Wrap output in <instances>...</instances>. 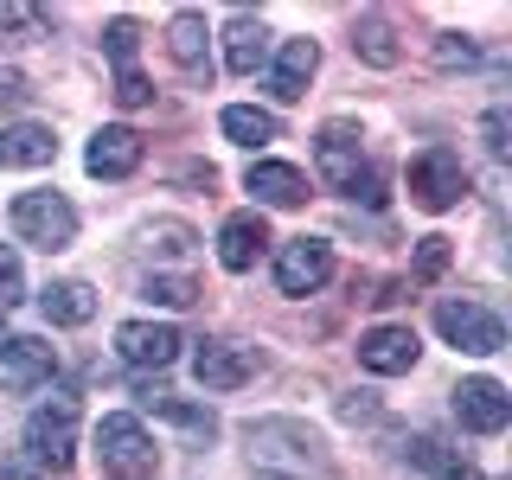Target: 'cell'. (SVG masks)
<instances>
[{
  "instance_id": "obj_1",
  "label": "cell",
  "mask_w": 512,
  "mask_h": 480,
  "mask_svg": "<svg viewBox=\"0 0 512 480\" xmlns=\"http://www.w3.org/2000/svg\"><path fill=\"white\" fill-rule=\"evenodd\" d=\"M244 448H250V468L263 480H320L327 474V442L301 416H263V423H250Z\"/></svg>"
},
{
  "instance_id": "obj_2",
  "label": "cell",
  "mask_w": 512,
  "mask_h": 480,
  "mask_svg": "<svg viewBox=\"0 0 512 480\" xmlns=\"http://www.w3.org/2000/svg\"><path fill=\"white\" fill-rule=\"evenodd\" d=\"M314 160H320V180H327V186H340V192H352V199H365V205L384 199V192H378L384 186L378 167L359 148V128L327 122V128H320V141H314Z\"/></svg>"
},
{
  "instance_id": "obj_3",
  "label": "cell",
  "mask_w": 512,
  "mask_h": 480,
  "mask_svg": "<svg viewBox=\"0 0 512 480\" xmlns=\"http://www.w3.org/2000/svg\"><path fill=\"white\" fill-rule=\"evenodd\" d=\"M96 461H103L109 480H148L154 461H160V448H154V436H148V423H141V416L116 410V416H103V423H96Z\"/></svg>"
},
{
  "instance_id": "obj_4",
  "label": "cell",
  "mask_w": 512,
  "mask_h": 480,
  "mask_svg": "<svg viewBox=\"0 0 512 480\" xmlns=\"http://www.w3.org/2000/svg\"><path fill=\"white\" fill-rule=\"evenodd\" d=\"M7 224H13V237H26V244H39V250H64L77 237V205L64 199V192H20Z\"/></svg>"
},
{
  "instance_id": "obj_5",
  "label": "cell",
  "mask_w": 512,
  "mask_h": 480,
  "mask_svg": "<svg viewBox=\"0 0 512 480\" xmlns=\"http://www.w3.org/2000/svg\"><path fill=\"white\" fill-rule=\"evenodd\" d=\"M26 455L45 461V468H71L77 455V397H52V404H39L26 416Z\"/></svg>"
},
{
  "instance_id": "obj_6",
  "label": "cell",
  "mask_w": 512,
  "mask_h": 480,
  "mask_svg": "<svg viewBox=\"0 0 512 480\" xmlns=\"http://www.w3.org/2000/svg\"><path fill=\"white\" fill-rule=\"evenodd\" d=\"M461 192H468V173H461V154L455 148H423L410 160V199L423 205V212H448V205H461Z\"/></svg>"
},
{
  "instance_id": "obj_7",
  "label": "cell",
  "mask_w": 512,
  "mask_h": 480,
  "mask_svg": "<svg viewBox=\"0 0 512 480\" xmlns=\"http://www.w3.org/2000/svg\"><path fill=\"white\" fill-rule=\"evenodd\" d=\"M436 327H442L448 346L474 352V359H487V352L506 346V320L493 314V308H480V301H442V308H436Z\"/></svg>"
},
{
  "instance_id": "obj_8",
  "label": "cell",
  "mask_w": 512,
  "mask_h": 480,
  "mask_svg": "<svg viewBox=\"0 0 512 480\" xmlns=\"http://www.w3.org/2000/svg\"><path fill=\"white\" fill-rule=\"evenodd\" d=\"M333 276V244L327 237H288L276 256V288L282 295H314Z\"/></svg>"
},
{
  "instance_id": "obj_9",
  "label": "cell",
  "mask_w": 512,
  "mask_h": 480,
  "mask_svg": "<svg viewBox=\"0 0 512 480\" xmlns=\"http://www.w3.org/2000/svg\"><path fill=\"white\" fill-rule=\"evenodd\" d=\"M192 378L205 384V391H237V384L256 378V346L244 340H205L192 352Z\"/></svg>"
},
{
  "instance_id": "obj_10",
  "label": "cell",
  "mask_w": 512,
  "mask_h": 480,
  "mask_svg": "<svg viewBox=\"0 0 512 480\" xmlns=\"http://www.w3.org/2000/svg\"><path fill=\"white\" fill-rule=\"evenodd\" d=\"M180 327H167V320H122L116 327V352L128 365H141V372H160V365L180 359Z\"/></svg>"
},
{
  "instance_id": "obj_11",
  "label": "cell",
  "mask_w": 512,
  "mask_h": 480,
  "mask_svg": "<svg viewBox=\"0 0 512 480\" xmlns=\"http://www.w3.org/2000/svg\"><path fill=\"white\" fill-rule=\"evenodd\" d=\"M455 416L461 429H474V436H500V429L512 423V397L500 378H461L455 391Z\"/></svg>"
},
{
  "instance_id": "obj_12",
  "label": "cell",
  "mask_w": 512,
  "mask_h": 480,
  "mask_svg": "<svg viewBox=\"0 0 512 480\" xmlns=\"http://www.w3.org/2000/svg\"><path fill=\"white\" fill-rule=\"evenodd\" d=\"M52 372H58V352L45 346L39 333H13V340H0V384H7V391H39Z\"/></svg>"
},
{
  "instance_id": "obj_13",
  "label": "cell",
  "mask_w": 512,
  "mask_h": 480,
  "mask_svg": "<svg viewBox=\"0 0 512 480\" xmlns=\"http://www.w3.org/2000/svg\"><path fill=\"white\" fill-rule=\"evenodd\" d=\"M416 352H423V346H416V327H397V320H391V327H372L359 340V365L378 372V378H397V372L416 365Z\"/></svg>"
},
{
  "instance_id": "obj_14",
  "label": "cell",
  "mask_w": 512,
  "mask_h": 480,
  "mask_svg": "<svg viewBox=\"0 0 512 480\" xmlns=\"http://www.w3.org/2000/svg\"><path fill=\"white\" fill-rule=\"evenodd\" d=\"M263 244H269L263 212H237V218H224V231H218V263L231 269V276H244V269H256Z\"/></svg>"
},
{
  "instance_id": "obj_15",
  "label": "cell",
  "mask_w": 512,
  "mask_h": 480,
  "mask_svg": "<svg viewBox=\"0 0 512 480\" xmlns=\"http://www.w3.org/2000/svg\"><path fill=\"white\" fill-rule=\"evenodd\" d=\"M84 167L96 173V180H128V173L141 167V135H135V128H96Z\"/></svg>"
},
{
  "instance_id": "obj_16",
  "label": "cell",
  "mask_w": 512,
  "mask_h": 480,
  "mask_svg": "<svg viewBox=\"0 0 512 480\" xmlns=\"http://www.w3.org/2000/svg\"><path fill=\"white\" fill-rule=\"evenodd\" d=\"M244 186L256 192V205H282V212L308 199V173L288 167V160H256V167L244 173Z\"/></svg>"
},
{
  "instance_id": "obj_17",
  "label": "cell",
  "mask_w": 512,
  "mask_h": 480,
  "mask_svg": "<svg viewBox=\"0 0 512 480\" xmlns=\"http://www.w3.org/2000/svg\"><path fill=\"white\" fill-rule=\"evenodd\" d=\"M269 58V26L256 20V13H231V26H224V64H231L237 77H256Z\"/></svg>"
},
{
  "instance_id": "obj_18",
  "label": "cell",
  "mask_w": 512,
  "mask_h": 480,
  "mask_svg": "<svg viewBox=\"0 0 512 480\" xmlns=\"http://www.w3.org/2000/svg\"><path fill=\"white\" fill-rule=\"evenodd\" d=\"M58 160V135L39 122H20V128H0V167H52Z\"/></svg>"
},
{
  "instance_id": "obj_19",
  "label": "cell",
  "mask_w": 512,
  "mask_h": 480,
  "mask_svg": "<svg viewBox=\"0 0 512 480\" xmlns=\"http://www.w3.org/2000/svg\"><path fill=\"white\" fill-rule=\"evenodd\" d=\"M320 64V45L314 39H288L276 52V71H269V90L282 96V103H295V96H308V77Z\"/></svg>"
},
{
  "instance_id": "obj_20",
  "label": "cell",
  "mask_w": 512,
  "mask_h": 480,
  "mask_svg": "<svg viewBox=\"0 0 512 480\" xmlns=\"http://www.w3.org/2000/svg\"><path fill=\"white\" fill-rule=\"evenodd\" d=\"M39 308L52 327H84V320H96V288L90 282H52L39 295Z\"/></svg>"
},
{
  "instance_id": "obj_21",
  "label": "cell",
  "mask_w": 512,
  "mask_h": 480,
  "mask_svg": "<svg viewBox=\"0 0 512 480\" xmlns=\"http://www.w3.org/2000/svg\"><path fill=\"white\" fill-rule=\"evenodd\" d=\"M205 39H212V32H205V13H173L167 52H173V64H180V71H192V77L205 71Z\"/></svg>"
},
{
  "instance_id": "obj_22",
  "label": "cell",
  "mask_w": 512,
  "mask_h": 480,
  "mask_svg": "<svg viewBox=\"0 0 512 480\" xmlns=\"http://www.w3.org/2000/svg\"><path fill=\"white\" fill-rule=\"evenodd\" d=\"M218 128H224V135H231L237 141V148H269V141H276V116H269V109H250V103H231V109H224V116H218Z\"/></svg>"
},
{
  "instance_id": "obj_23",
  "label": "cell",
  "mask_w": 512,
  "mask_h": 480,
  "mask_svg": "<svg viewBox=\"0 0 512 480\" xmlns=\"http://www.w3.org/2000/svg\"><path fill=\"white\" fill-rule=\"evenodd\" d=\"M352 52H359L365 64H378V71H391L397 64V32L384 13H359V26H352Z\"/></svg>"
},
{
  "instance_id": "obj_24",
  "label": "cell",
  "mask_w": 512,
  "mask_h": 480,
  "mask_svg": "<svg viewBox=\"0 0 512 480\" xmlns=\"http://www.w3.org/2000/svg\"><path fill=\"white\" fill-rule=\"evenodd\" d=\"M141 295L160 301V308H192V301H199V288H192L186 276H148V282H141Z\"/></svg>"
},
{
  "instance_id": "obj_25",
  "label": "cell",
  "mask_w": 512,
  "mask_h": 480,
  "mask_svg": "<svg viewBox=\"0 0 512 480\" xmlns=\"http://www.w3.org/2000/svg\"><path fill=\"white\" fill-rule=\"evenodd\" d=\"M148 410L173 416V423H180V429H192V436H212V429H218V416H212V410H199V404H180V397H160V404H148Z\"/></svg>"
},
{
  "instance_id": "obj_26",
  "label": "cell",
  "mask_w": 512,
  "mask_h": 480,
  "mask_svg": "<svg viewBox=\"0 0 512 480\" xmlns=\"http://www.w3.org/2000/svg\"><path fill=\"white\" fill-rule=\"evenodd\" d=\"M436 64H442V71H474V64H480V45L461 39V32H442V39H436Z\"/></svg>"
},
{
  "instance_id": "obj_27",
  "label": "cell",
  "mask_w": 512,
  "mask_h": 480,
  "mask_svg": "<svg viewBox=\"0 0 512 480\" xmlns=\"http://www.w3.org/2000/svg\"><path fill=\"white\" fill-rule=\"evenodd\" d=\"M0 32H13V39H39L45 13L39 7H20V0H0Z\"/></svg>"
},
{
  "instance_id": "obj_28",
  "label": "cell",
  "mask_w": 512,
  "mask_h": 480,
  "mask_svg": "<svg viewBox=\"0 0 512 480\" xmlns=\"http://www.w3.org/2000/svg\"><path fill=\"white\" fill-rule=\"evenodd\" d=\"M135 45H141V26H135V20H109V32H103V52L116 58L122 71L135 64Z\"/></svg>"
},
{
  "instance_id": "obj_29",
  "label": "cell",
  "mask_w": 512,
  "mask_h": 480,
  "mask_svg": "<svg viewBox=\"0 0 512 480\" xmlns=\"http://www.w3.org/2000/svg\"><path fill=\"white\" fill-rule=\"evenodd\" d=\"M26 295V276H20V256L0 244V308H13V301Z\"/></svg>"
},
{
  "instance_id": "obj_30",
  "label": "cell",
  "mask_w": 512,
  "mask_h": 480,
  "mask_svg": "<svg viewBox=\"0 0 512 480\" xmlns=\"http://www.w3.org/2000/svg\"><path fill=\"white\" fill-rule=\"evenodd\" d=\"M148 96H154V84L135 71V64H128V71H116V103H122V109H141Z\"/></svg>"
},
{
  "instance_id": "obj_31",
  "label": "cell",
  "mask_w": 512,
  "mask_h": 480,
  "mask_svg": "<svg viewBox=\"0 0 512 480\" xmlns=\"http://www.w3.org/2000/svg\"><path fill=\"white\" fill-rule=\"evenodd\" d=\"M26 103H32L26 71H0V109H26Z\"/></svg>"
},
{
  "instance_id": "obj_32",
  "label": "cell",
  "mask_w": 512,
  "mask_h": 480,
  "mask_svg": "<svg viewBox=\"0 0 512 480\" xmlns=\"http://www.w3.org/2000/svg\"><path fill=\"white\" fill-rule=\"evenodd\" d=\"M442 263H448V237H423V256H416V276H442Z\"/></svg>"
},
{
  "instance_id": "obj_33",
  "label": "cell",
  "mask_w": 512,
  "mask_h": 480,
  "mask_svg": "<svg viewBox=\"0 0 512 480\" xmlns=\"http://www.w3.org/2000/svg\"><path fill=\"white\" fill-rule=\"evenodd\" d=\"M410 461H416V468H448V461H442V442H436V436H416V442H410Z\"/></svg>"
},
{
  "instance_id": "obj_34",
  "label": "cell",
  "mask_w": 512,
  "mask_h": 480,
  "mask_svg": "<svg viewBox=\"0 0 512 480\" xmlns=\"http://www.w3.org/2000/svg\"><path fill=\"white\" fill-rule=\"evenodd\" d=\"M487 148H493V160H506V109H487Z\"/></svg>"
},
{
  "instance_id": "obj_35",
  "label": "cell",
  "mask_w": 512,
  "mask_h": 480,
  "mask_svg": "<svg viewBox=\"0 0 512 480\" xmlns=\"http://www.w3.org/2000/svg\"><path fill=\"white\" fill-rule=\"evenodd\" d=\"M0 480H39V468H32V461H26V448H20V455H13V461H0Z\"/></svg>"
},
{
  "instance_id": "obj_36",
  "label": "cell",
  "mask_w": 512,
  "mask_h": 480,
  "mask_svg": "<svg viewBox=\"0 0 512 480\" xmlns=\"http://www.w3.org/2000/svg\"><path fill=\"white\" fill-rule=\"evenodd\" d=\"M436 480H480V474H474V468H468V461H461V468H455V461H448V468H442V474H436Z\"/></svg>"
}]
</instances>
